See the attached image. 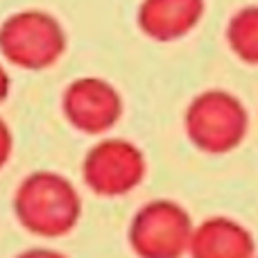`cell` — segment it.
Masks as SVG:
<instances>
[{
	"mask_svg": "<svg viewBox=\"0 0 258 258\" xmlns=\"http://www.w3.org/2000/svg\"><path fill=\"white\" fill-rule=\"evenodd\" d=\"M14 215L25 231L39 238H61L82 218V197L63 174L39 170L18 183Z\"/></svg>",
	"mask_w": 258,
	"mask_h": 258,
	"instance_id": "6da1fadb",
	"label": "cell"
},
{
	"mask_svg": "<svg viewBox=\"0 0 258 258\" xmlns=\"http://www.w3.org/2000/svg\"><path fill=\"white\" fill-rule=\"evenodd\" d=\"M186 136L206 154L233 152L247 136L249 113L240 98L222 89H209L190 100L183 116Z\"/></svg>",
	"mask_w": 258,
	"mask_h": 258,
	"instance_id": "7a4b0ae2",
	"label": "cell"
},
{
	"mask_svg": "<svg viewBox=\"0 0 258 258\" xmlns=\"http://www.w3.org/2000/svg\"><path fill=\"white\" fill-rule=\"evenodd\" d=\"M66 32L48 12L27 9L12 14L0 25V52L9 63L25 71H43L66 52Z\"/></svg>",
	"mask_w": 258,
	"mask_h": 258,
	"instance_id": "3957f363",
	"label": "cell"
},
{
	"mask_svg": "<svg viewBox=\"0 0 258 258\" xmlns=\"http://www.w3.org/2000/svg\"><path fill=\"white\" fill-rule=\"evenodd\" d=\"M188 211L172 200H152L129 222V247L138 258H181L192 240Z\"/></svg>",
	"mask_w": 258,
	"mask_h": 258,
	"instance_id": "277c9868",
	"label": "cell"
},
{
	"mask_svg": "<svg viewBox=\"0 0 258 258\" xmlns=\"http://www.w3.org/2000/svg\"><path fill=\"white\" fill-rule=\"evenodd\" d=\"M145 168L141 147L125 138H104L86 152L82 161V177L86 188L95 195L120 197L143 181Z\"/></svg>",
	"mask_w": 258,
	"mask_h": 258,
	"instance_id": "5b68a950",
	"label": "cell"
},
{
	"mask_svg": "<svg viewBox=\"0 0 258 258\" xmlns=\"http://www.w3.org/2000/svg\"><path fill=\"white\" fill-rule=\"evenodd\" d=\"M66 120L82 134H104L122 116V98L113 84L100 77H80L61 95Z\"/></svg>",
	"mask_w": 258,
	"mask_h": 258,
	"instance_id": "8992f818",
	"label": "cell"
},
{
	"mask_svg": "<svg viewBox=\"0 0 258 258\" xmlns=\"http://www.w3.org/2000/svg\"><path fill=\"white\" fill-rule=\"evenodd\" d=\"M206 0H143L138 27L154 41H177L200 25Z\"/></svg>",
	"mask_w": 258,
	"mask_h": 258,
	"instance_id": "52a82bcc",
	"label": "cell"
},
{
	"mask_svg": "<svg viewBox=\"0 0 258 258\" xmlns=\"http://www.w3.org/2000/svg\"><path fill=\"white\" fill-rule=\"evenodd\" d=\"M256 245L251 231L238 220L215 215L197 224L192 231L190 258H254Z\"/></svg>",
	"mask_w": 258,
	"mask_h": 258,
	"instance_id": "ba28073f",
	"label": "cell"
},
{
	"mask_svg": "<svg viewBox=\"0 0 258 258\" xmlns=\"http://www.w3.org/2000/svg\"><path fill=\"white\" fill-rule=\"evenodd\" d=\"M227 43L240 61L258 66V5L238 9L229 18Z\"/></svg>",
	"mask_w": 258,
	"mask_h": 258,
	"instance_id": "9c48e42d",
	"label": "cell"
},
{
	"mask_svg": "<svg viewBox=\"0 0 258 258\" xmlns=\"http://www.w3.org/2000/svg\"><path fill=\"white\" fill-rule=\"evenodd\" d=\"M12 152H14V136H12V129H9L7 122L0 118V170L9 163L12 159Z\"/></svg>",
	"mask_w": 258,
	"mask_h": 258,
	"instance_id": "30bf717a",
	"label": "cell"
},
{
	"mask_svg": "<svg viewBox=\"0 0 258 258\" xmlns=\"http://www.w3.org/2000/svg\"><path fill=\"white\" fill-rule=\"evenodd\" d=\"M16 258H68V256L57 249H50V247H32V249H25L23 254H18Z\"/></svg>",
	"mask_w": 258,
	"mask_h": 258,
	"instance_id": "8fae6325",
	"label": "cell"
},
{
	"mask_svg": "<svg viewBox=\"0 0 258 258\" xmlns=\"http://www.w3.org/2000/svg\"><path fill=\"white\" fill-rule=\"evenodd\" d=\"M9 95V75L3 66H0V102H5V98Z\"/></svg>",
	"mask_w": 258,
	"mask_h": 258,
	"instance_id": "7c38bea8",
	"label": "cell"
},
{
	"mask_svg": "<svg viewBox=\"0 0 258 258\" xmlns=\"http://www.w3.org/2000/svg\"><path fill=\"white\" fill-rule=\"evenodd\" d=\"M254 258H258V256H254Z\"/></svg>",
	"mask_w": 258,
	"mask_h": 258,
	"instance_id": "4fadbf2b",
	"label": "cell"
}]
</instances>
